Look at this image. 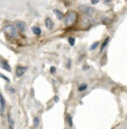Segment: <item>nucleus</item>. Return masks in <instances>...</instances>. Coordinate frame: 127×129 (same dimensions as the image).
<instances>
[{
	"label": "nucleus",
	"instance_id": "obj_2",
	"mask_svg": "<svg viewBox=\"0 0 127 129\" xmlns=\"http://www.w3.org/2000/svg\"><path fill=\"white\" fill-rule=\"evenodd\" d=\"M2 31H3V33L5 34V36H7L8 37L11 38V39L15 38L16 36V28L13 25H9L4 27V28L2 29Z\"/></svg>",
	"mask_w": 127,
	"mask_h": 129
},
{
	"label": "nucleus",
	"instance_id": "obj_18",
	"mask_svg": "<svg viewBox=\"0 0 127 129\" xmlns=\"http://www.w3.org/2000/svg\"><path fill=\"white\" fill-rule=\"evenodd\" d=\"M56 67H54V66L51 67V68H50V72H51V74H54V73H56Z\"/></svg>",
	"mask_w": 127,
	"mask_h": 129
},
{
	"label": "nucleus",
	"instance_id": "obj_14",
	"mask_svg": "<svg viewBox=\"0 0 127 129\" xmlns=\"http://www.w3.org/2000/svg\"><path fill=\"white\" fill-rule=\"evenodd\" d=\"M88 87V85L86 84H82L81 85H79L78 87V91H83L85 90H86Z\"/></svg>",
	"mask_w": 127,
	"mask_h": 129
},
{
	"label": "nucleus",
	"instance_id": "obj_15",
	"mask_svg": "<svg viewBox=\"0 0 127 129\" xmlns=\"http://www.w3.org/2000/svg\"><path fill=\"white\" fill-rule=\"evenodd\" d=\"M67 120H68V122L70 126H72L73 125V121H72V117L71 115L68 114L67 115Z\"/></svg>",
	"mask_w": 127,
	"mask_h": 129
},
{
	"label": "nucleus",
	"instance_id": "obj_16",
	"mask_svg": "<svg viewBox=\"0 0 127 129\" xmlns=\"http://www.w3.org/2000/svg\"><path fill=\"white\" fill-rule=\"evenodd\" d=\"M34 127L35 128H36L37 126L39 125V123H40V119H39V118L38 117H35L34 118Z\"/></svg>",
	"mask_w": 127,
	"mask_h": 129
},
{
	"label": "nucleus",
	"instance_id": "obj_13",
	"mask_svg": "<svg viewBox=\"0 0 127 129\" xmlns=\"http://www.w3.org/2000/svg\"><path fill=\"white\" fill-rule=\"evenodd\" d=\"M99 45V42H95L91 45V46L89 47V50H94L97 48V46Z\"/></svg>",
	"mask_w": 127,
	"mask_h": 129
},
{
	"label": "nucleus",
	"instance_id": "obj_17",
	"mask_svg": "<svg viewBox=\"0 0 127 129\" xmlns=\"http://www.w3.org/2000/svg\"><path fill=\"white\" fill-rule=\"evenodd\" d=\"M68 42L71 46H74L75 44V39L74 37H69L68 38Z\"/></svg>",
	"mask_w": 127,
	"mask_h": 129
},
{
	"label": "nucleus",
	"instance_id": "obj_6",
	"mask_svg": "<svg viewBox=\"0 0 127 129\" xmlns=\"http://www.w3.org/2000/svg\"><path fill=\"white\" fill-rule=\"evenodd\" d=\"M45 27H46L48 30H51V29L53 28V27H54V22L52 21V19H51V18L48 17V18H47V19H45Z\"/></svg>",
	"mask_w": 127,
	"mask_h": 129
},
{
	"label": "nucleus",
	"instance_id": "obj_12",
	"mask_svg": "<svg viewBox=\"0 0 127 129\" xmlns=\"http://www.w3.org/2000/svg\"><path fill=\"white\" fill-rule=\"evenodd\" d=\"M8 123H9V127H10V129H13L14 122H13V120L11 117V114H8Z\"/></svg>",
	"mask_w": 127,
	"mask_h": 129
},
{
	"label": "nucleus",
	"instance_id": "obj_23",
	"mask_svg": "<svg viewBox=\"0 0 127 129\" xmlns=\"http://www.w3.org/2000/svg\"><path fill=\"white\" fill-rule=\"evenodd\" d=\"M71 61L70 59H69V60H68V64H67V68H71Z\"/></svg>",
	"mask_w": 127,
	"mask_h": 129
},
{
	"label": "nucleus",
	"instance_id": "obj_7",
	"mask_svg": "<svg viewBox=\"0 0 127 129\" xmlns=\"http://www.w3.org/2000/svg\"><path fill=\"white\" fill-rule=\"evenodd\" d=\"M5 100H4V97H3V95L1 94L0 96V111H1V114H3V112H4V108H5Z\"/></svg>",
	"mask_w": 127,
	"mask_h": 129
},
{
	"label": "nucleus",
	"instance_id": "obj_24",
	"mask_svg": "<svg viewBox=\"0 0 127 129\" xmlns=\"http://www.w3.org/2000/svg\"><path fill=\"white\" fill-rule=\"evenodd\" d=\"M112 0H104V3H109V2H111Z\"/></svg>",
	"mask_w": 127,
	"mask_h": 129
},
{
	"label": "nucleus",
	"instance_id": "obj_19",
	"mask_svg": "<svg viewBox=\"0 0 127 129\" xmlns=\"http://www.w3.org/2000/svg\"><path fill=\"white\" fill-rule=\"evenodd\" d=\"M0 76H1V77L2 78V79H4L5 81H7L8 82H10V80H9L7 76H4V75L2 74V73H1V74H0Z\"/></svg>",
	"mask_w": 127,
	"mask_h": 129
},
{
	"label": "nucleus",
	"instance_id": "obj_10",
	"mask_svg": "<svg viewBox=\"0 0 127 129\" xmlns=\"http://www.w3.org/2000/svg\"><path fill=\"white\" fill-rule=\"evenodd\" d=\"M31 30H32L33 33H34L36 36H40L41 34V32H42L41 31V29L40 28V27H36V26L32 27Z\"/></svg>",
	"mask_w": 127,
	"mask_h": 129
},
{
	"label": "nucleus",
	"instance_id": "obj_9",
	"mask_svg": "<svg viewBox=\"0 0 127 129\" xmlns=\"http://www.w3.org/2000/svg\"><path fill=\"white\" fill-rule=\"evenodd\" d=\"M54 14L56 16V17H57V19L59 20H61L63 18L64 16V14H63V12H61L60 11H59L58 9H54Z\"/></svg>",
	"mask_w": 127,
	"mask_h": 129
},
{
	"label": "nucleus",
	"instance_id": "obj_5",
	"mask_svg": "<svg viewBox=\"0 0 127 129\" xmlns=\"http://www.w3.org/2000/svg\"><path fill=\"white\" fill-rule=\"evenodd\" d=\"M0 66H1V68L2 69H4V70H5L8 72H11V68L10 65H9V64L6 61L3 60V59H1V60H0Z\"/></svg>",
	"mask_w": 127,
	"mask_h": 129
},
{
	"label": "nucleus",
	"instance_id": "obj_11",
	"mask_svg": "<svg viewBox=\"0 0 127 129\" xmlns=\"http://www.w3.org/2000/svg\"><path fill=\"white\" fill-rule=\"evenodd\" d=\"M109 36H107V37L104 39V41H103V44L101 45L100 53H101V52H103V50L105 49V48L107 46V45H108V43H109Z\"/></svg>",
	"mask_w": 127,
	"mask_h": 129
},
{
	"label": "nucleus",
	"instance_id": "obj_8",
	"mask_svg": "<svg viewBox=\"0 0 127 129\" xmlns=\"http://www.w3.org/2000/svg\"><path fill=\"white\" fill-rule=\"evenodd\" d=\"M16 26L18 27V29L20 31L23 32L25 30V27H26V24L23 22H18L16 23Z\"/></svg>",
	"mask_w": 127,
	"mask_h": 129
},
{
	"label": "nucleus",
	"instance_id": "obj_4",
	"mask_svg": "<svg viewBox=\"0 0 127 129\" xmlns=\"http://www.w3.org/2000/svg\"><path fill=\"white\" fill-rule=\"evenodd\" d=\"M27 70H28V67H24V66H19V67H17L16 70V76L17 77L22 76L27 71Z\"/></svg>",
	"mask_w": 127,
	"mask_h": 129
},
{
	"label": "nucleus",
	"instance_id": "obj_22",
	"mask_svg": "<svg viewBox=\"0 0 127 129\" xmlns=\"http://www.w3.org/2000/svg\"><path fill=\"white\" fill-rule=\"evenodd\" d=\"M91 2L92 4H96L99 2V0H91Z\"/></svg>",
	"mask_w": 127,
	"mask_h": 129
},
{
	"label": "nucleus",
	"instance_id": "obj_20",
	"mask_svg": "<svg viewBox=\"0 0 127 129\" xmlns=\"http://www.w3.org/2000/svg\"><path fill=\"white\" fill-rule=\"evenodd\" d=\"M8 91H10L11 94H14V93L16 92L15 89H14L13 87H8Z\"/></svg>",
	"mask_w": 127,
	"mask_h": 129
},
{
	"label": "nucleus",
	"instance_id": "obj_3",
	"mask_svg": "<svg viewBox=\"0 0 127 129\" xmlns=\"http://www.w3.org/2000/svg\"><path fill=\"white\" fill-rule=\"evenodd\" d=\"M79 11H80L82 13H83L84 14H86L88 16H91L94 13H95V9L88 7V6H86V5H80L79 7Z\"/></svg>",
	"mask_w": 127,
	"mask_h": 129
},
{
	"label": "nucleus",
	"instance_id": "obj_1",
	"mask_svg": "<svg viewBox=\"0 0 127 129\" xmlns=\"http://www.w3.org/2000/svg\"><path fill=\"white\" fill-rule=\"evenodd\" d=\"M77 18V13L74 11H69L65 16V24L67 27L71 26L74 23L76 22Z\"/></svg>",
	"mask_w": 127,
	"mask_h": 129
},
{
	"label": "nucleus",
	"instance_id": "obj_21",
	"mask_svg": "<svg viewBox=\"0 0 127 129\" xmlns=\"http://www.w3.org/2000/svg\"><path fill=\"white\" fill-rule=\"evenodd\" d=\"M54 102H58L59 101H60V98H59V96H55L54 97Z\"/></svg>",
	"mask_w": 127,
	"mask_h": 129
}]
</instances>
